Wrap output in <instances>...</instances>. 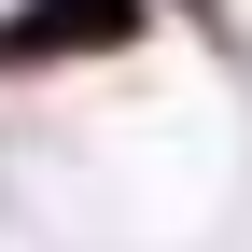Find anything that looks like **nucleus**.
Here are the masks:
<instances>
[{
	"label": "nucleus",
	"instance_id": "nucleus-1",
	"mask_svg": "<svg viewBox=\"0 0 252 252\" xmlns=\"http://www.w3.org/2000/svg\"><path fill=\"white\" fill-rule=\"evenodd\" d=\"M154 42H168V0H0V84L140 70Z\"/></svg>",
	"mask_w": 252,
	"mask_h": 252
}]
</instances>
